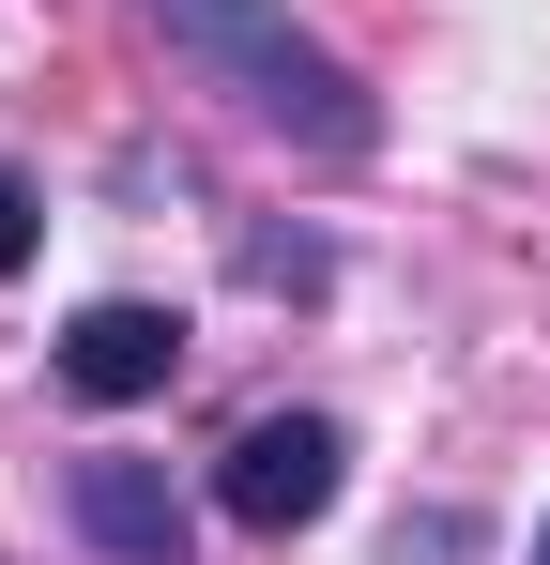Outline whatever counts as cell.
<instances>
[{"instance_id": "obj_1", "label": "cell", "mask_w": 550, "mask_h": 565, "mask_svg": "<svg viewBox=\"0 0 550 565\" xmlns=\"http://www.w3.org/2000/svg\"><path fill=\"white\" fill-rule=\"evenodd\" d=\"M154 31H169V46H183L230 107H261L290 153H321V169H352L367 138H382L367 77L321 46V31H290V0H154Z\"/></svg>"}, {"instance_id": "obj_2", "label": "cell", "mask_w": 550, "mask_h": 565, "mask_svg": "<svg viewBox=\"0 0 550 565\" xmlns=\"http://www.w3.org/2000/svg\"><path fill=\"white\" fill-rule=\"evenodd\" d=\"M337 473H352V444H337V413H261L230 459H214V504L245 520V535H306L321 504H337Z\"/></svg>"}, {"instance_id": "obj_3", "label": "cell", "mask_w": 550, "mask_h": 565, "mask_svg": "<svg viewBox=\"0 0 550 565\" xmlns=\"http://www.w3.org/2000/svg\"><path fill=\"white\" fill-rule=\"evenodd\" d=\"M169 367H183V321H169V306H77V321H62V397H77V413L169 397Z\"/></svg>"}, {"instance_id": "obj_4", "label": "cell", "mask_w": 550, "mask_h": 565, "mask_svg": "<svg viewBox=\"0 0 550 565\" xmlns=\"http://www.w3.org/2000/svg\"><path fill=\"white\" fill-rule=\"evenodd\" d=\"M62 504H77V535H92L107 565H183V535H199V520H183V489H169L154 459H77Z\"/></svg>"}, {"instance_id": "obj_5", "label": "cell", "mask_w": 550, "mask_h": 565, "mask_svg": "<svg viewBox=\"0 0 550 565\" xmlns=\"http://www.w3.org/2000/svg\"><path fill=\"white\" fill-rule=\"evenodd\" d=\"M31 245H46V199H31V184H15V169H0V276H15Z\"/></svg>"}, {"instance_id": "obj_6", "label": "cell", "mask_w": 550, "mask_h": 565, "mask_svg": "<svg viewBox=\"0 0 550 565\" xmlns=\"http://www.w3.org/2000/svg\"><path fill=\"white\" fill-rule=\"evenodd\" d=\"M536 565H550V520H536Z\"/></svg>"}]
</instances>
